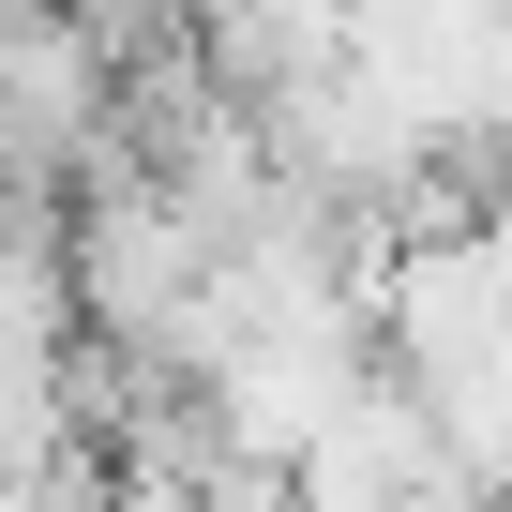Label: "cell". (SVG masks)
I'll return each mask as SVG.
<instances>
[{
    "label": "cell",
    "instance_id": "obj_1",
    "mask_svg": "<svg viewBox=\"0 0 512 512\" xmlns=\"http://www.w3.org/2000/svg\"><path fill=\"white\" fill-rule=\"evenodd\" d=\"M0 512H106V437H61L46 467L0 482Z\"/></svg>",
    "mask_w": 512,
    "mask_h": 512
},
{
    "label": "cell",
    "instance_id": "obj_2",
    "mask_svg": "<svg viewBox=\"0 0 512 512\" xmlns=\"http://www.w3.org/2000/svg\"><path fill=\"white\" fill-rule=\"evenodd\" d=\"M392 512H512V497H497V482H482V467H452V452H437V467H422V482H407V497H392Z\"/></svg>",
    "mask_w": 512,
    "mask_h": 512
}]
</instances>
